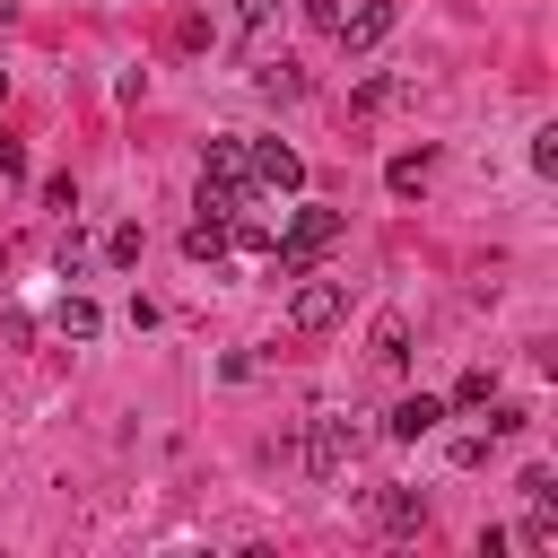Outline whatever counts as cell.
I'll return each instance as SVG.
<instances>
[{
	"instance_id": "1",
	"label": "cell",
	"mask_w": 558,
	"mask_h": 558,
	"mask_svg": "<svg viewBox=\"0 0 558 558\" xmlns=\"http://www.w3.org/2000/svg\"><path fill=\"white\" fill-rule=\"evenodd\" d=\"M340 235H349V209H323V201H305V209H288L279 244H270V270H279V279H296V270H314V262H323Z\"/></svg>"
},
{
	"instance_id": "2",
	"label": "cell",
	"mask_w": 558,
	"mask_h": 558,
	"mask_svg": "<svg viewBox=\"0 0 558 558\" xmlns=\"http://www.w3.org/2000/svg\"><path fill=\"white\" fill-rule=\"evenodd\" d=\"M244 201H253L244 140H209V157H201V218H235Z\"/></svg>"
},
{
	"instance_id": "3",
	"label": "cell",
	"mask_w": 558,
	"mask_h": 558,
	"mask_svg": "<svg viewBox=\"0 0 558 558\" xmlns=\"http://www.w3.org/2000/svg\"><path fill=\"white\" fill-rule=\"evenodd\" d=\"M357 436H366L357 418H340V410H314V418H305V445H296V462H305L314 480H340V471H349V453H357Z\"/></svg>"
},
{
	"instance_id": "4",
	"label": "cell",
	"mask_w": 558,
	"mask_h": 558,
	"mask_svg": "<svg viewBox=\"0 0 558 558\" xmlns=\"http://www.w3.org/2000/svg\"><path fill=\"white\" fill-rule=\"evenodd\" d=\"M244 174H253V192H305V157L288 148V140H244Z\"/></svg>"
},
{
	"instance_id": "5",
	"label": "cell",
	"mask_w": 558,
	"mask_h": 558,
	"mask_svg": "<svg viewBox=\"0 0 558 558\" xmlns=\"http://www.w3.org/2000/svg\"><path fill=\"white\" fill-rule=\"evenodd\" d=\"M340 314H349V288H340V279L296 270V288H288V323H296V331H331Z\"/></svg>"
},
{
	"instance_id": "6",
	"label": "cell",
	"mask_w": 558,
	"mask_h": 558,
	"mask_svg": "<svg viewBox=\"0 0 558 558\" xmlns=\"http://www.w3.org/2000/svg\"><path fill=\"white\" fill-rule=\"evenodd\" d=\"M392 26H401V0H366V9H349L331 35H340V52H375Z\"/></svg>"
},
{
	"instance_id": "7",
	"label": "cell",
	"mask_w": 558,
	"mask_h": 558,
	"mask_svg": "<svg viewBox=\"0 0 558 558\" xmlns=\"http://www.w3.org/2000/svg\"><path fill=\"white\" fill-rule=\"evenodd\" d=\"M445 418H453V410H445L436 392H410V401H392V418H384V436H392V445H418V436H436Z\"/></svg>"
},
{
	"instance_id": "8",
	"label": "cell",
	"mask_w": 558,
	"mask_h": 558,
	"mask_svg": "<svg viewBox=\"0 0 558 558\" xmlns=\"http://www.w3.org/2000/svg\"><path fill=\"white\" fill-rule=\"evenodd\" d=\"M375 523H384V532H401V541H410V532H427V497H418V488H401V480H392V488H375Z\"/></svg>"
},
{
	"instance_id": "9",
	"label": "cell",
	"mask_w": 558,
	"mask_h": 558,
	"mask_svg": "<svg viewBox=\"0 0 558 558\" xmlns=\"http://www.w3.org/2000/svg\"><path fill=\"white\" fill-rule=\"evenodd\" d=\"M375 366H384V375H401V366H410V314H401V305H384V314H375Z\"/></svg>"
},
{
	"instance_id": "10",
	"label": "cell",
	"mask_w": 558,
	"mask_h": 558,
	"mask_svg": "<svg viewBox=\"0 0 558 558\" xmlns=\"http://www.w3.org/2000/svg\"><path fill=\"white\" fill-rule=\"evenodd\" d=\"M427 174H436V157H427V148H401V157L384 166V183H392L401 201H418V192H427Z\"/></svg>"
},
{
	"instance_id": "11",
	"label": "cell",
	"mask_w": 558,
	"mask_h": 558,
	"mask_svg": "<svg viewBox=\"0 0 558 558\" xmlns=\"http://www.w3.org/2000/svg\"><path fill=\"white\" fill-rule=\"evenodd\" d=\"M506 541H523V549H558V497H532L523 532H506Z\"/></svg>"
},
{
	"instance_id": "12",
	"label": "cell",
	"mask_w": 558,
	"mask_h": 558,
	"mask_svg": "<svg viewBox=\"0 0 558 558\" xmlns=\"http://www.w3.org/2000/svg\"><path fill=\"white\" fill-rule=\"evenodd\" d=\"M183 253L192 262H227V218H192L183 227Z\"/></svg>"
},
{
	"instance_id": "13",
	"label": "cell",
	"mask_w": 558,
	"mask_h": 558,
	"mask_svg": "<svg viewBox=\"0 0 558 558\" xmlns=\"http://www.w3.org/2000/svg\"><path fill=\"white\" fill-rule=\"evenodd\" d=\"M262 96H270V105H296V96H305V70H296V61H270V70H262Z\"/></svg>"
},
{
	"instance_id": "14",
	"label": "cell",
	"mask_w": 558,
	"mask_h": 558,
	"mask_svg": "<svg viewBox=\"0 0 558 558\" xmlns=\"http://www.w3.org/2000/svg\"><path fill=\"white\" fill-rule=\"evenodd\" d=\"M488 401H497V375H488V366H471V375L453 384V401H445V410H488Z\"/></svg>"
},
{
	"instance_id": "15",
	"label": "cell",
	"mask_w": 558,
	"mask_h": 558,
	"mask_svg": "<svg viewBox=\"0 0 558 558\" xmlns=\"http://www.w3.org/2000/svg\"><path fill=\"white\" fill-rule=\"evenodd\" d=\"M61 331H70V340H96V331H105V314H96L87 296H61Z\"/></svg>"
},
{
	"instance_id": "16",
	"label": "cell",
	"mask_w": 558,
	"mask_h": 558,
	"mask_svg": "<svg viewBox=\"0 0 558 558\" xmlns=\"http://www.w3.org/2000/svg\"><path fill=\"white\" fill-rule=\"evenodd\" d=\"M532 174H558V122L532 131Z\"/></svg>"
},
{
	"instance_id": "17",
	"label": "cell",
	"mask_w": 558,
	"mask_h": 558,
	"mask_svg": "<svg viewBox=\"0 0 558 558\" xmlns=\"http://www.w3.org/2000/svg\"><path fill=\"white\" fill-rule=\"evenodd\" d=\"M140 244H148L140 227H113V235H105V262H122V270H131V262H140Z\"/></svg>"
},
{
	"instance_id": "18",
	"label": "cell",
	"mask_w": 558,
	"mask_h": 558,
	"mask_svg": "<svg viewBox=\"0 0 558 558\" xmlns=\"http://www.w3.org/2000/svg\"><path fill=\"white\" fill-rule=\"evenodd\" d=\"M445 453H453V471H480V462H488V436H480V427H471V436H453V445H445Z\"/></svg>"
},
{
	"instance_id": "19",
	"label": "cell",
	"mask_w": 558,
	"mask_h": 558,
	"mask_svg": "<svg viewBox=\"0 0 558 558\" xmlns=\"http://www.w3.org/2000/svg\"><path fill=\"white\" fill-rule=\"evenodd\" d=\"M270 17H279V0H235V26H244V35H262Z\"/></svg>"
},
{
	"instance_id": "20",
	"label": "cell",
	"mask_w": 558,
	"mask_h": 558,
	"mask_svg": "<svg viewBox=\"0 0 558 558\" xmlns=\"http://www.w3.org/2000/svg\"><path fill=\"white\" fill-rule=\"evenodd\" d=\"M392 87H401V78H366V87H357L349 105H357V113H375V105H392Z\"/></svg>"
},
{
	"instance_id": "21",
	"label": "cell",
	"mask_w": 558,
	"mask_h": 558,
	"mask_svg": "<svg viewBox=\"0 0 558 558\" xmlns=\"http://www.w3.org/2000/svg\"><path fill=\"white\" fill-rule=\"evenodd\" d=\"M523 427H532V410H523V401H506V410L488 418V436H523Z\"/></svg>"
},
{
	"instance_id": "22",
	"label": "cell",
	"mask_w": 558,
	"mask_h": 558,
	"mask_svg": "<svg viewBox=\"0 0 558 558\" xmlns=\"http://www.w3.org/2000/svg\"><path fill=\"white\" fill-rule=\"evenodd\" d=\"M514 488H523V497H558V471H549V462H532V471H523Z\"/></svg>"
},
{
	"instance_id": "23",
	"label": "cell",
	"mask_w": 558,
	"mask_h": 558,
	"mask_svg": "<svg viewBox=\"0 0 558 558\" xmlns=\"http://www.w3.org/2000/svg\"><path fill=\"white\" fill-rule=\"evenodd\" d=\"M305 26H323V35H331V26H340V9H331V0H305Z\"/></svg>"
},
{
	"instance_id": "24",
	"label": "cell",
	"mask_w": 558,
	"mask_h": 558,
	"mask_svg": "<svg viewBox=\"0 0 558 558\" xmlns=\"http://www.w3.org/2000/svg\"><path fill=\"white\" fill-rule=\"evenodd\" d=\"M9 17H17V0H0V26H9Z\"/></svg>"
},
{
	"instance_id": "25",
	"label": "cell",
	"mask_w": 558,
	"mask_h": 558,
	"mask_svg": "<svg viewBox=\"0 0 558 558\" xmlns=\"http://www.w3.org/2000/svg\"><path fill=\"white\" fill-rule=\"evenodd\" d=\"M0 105H9V70H0Z\"/></svg>"
}]
</instances>
